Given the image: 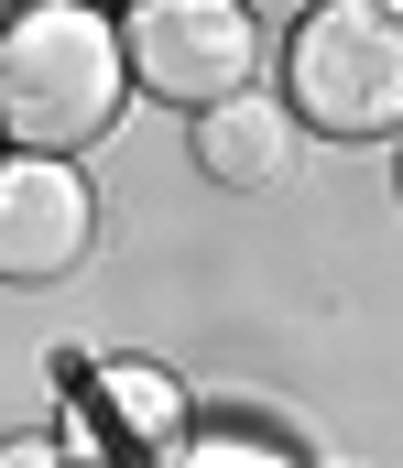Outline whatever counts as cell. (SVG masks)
Listing matches in <instances>:
<instances>
[{
  "label": "cell",
  "mask_w": 403,
  "mask_h": 468,
  "mask_svg": "<svg viewBox=\"0 0 403 468\" xmlns=\"http://www.w3.org/2000/svg\"><path fill=\"white\" fill-rule=\"evenodd\" d=\"M132 110L121 11L99 0H22L0 22V153H88Z\"/></svg>",
  "instance_id": "6da1fadb"
},
{
  "label": "cell",
  "mask_w": 403,
  "mask_h": 468,
  "mask_svg": "<svg viewBox=\"0 0 403 468\" xmlns=\"http://www.w3.org/2000/svg\"><path fill=\"white\" fill-rule=\"evenodd\" d=\"M283 110L316 142H403V0H305L283 33Z\"/></svg>",
  "instance_id": "7a4b0ae2"
},
{
  "label": "cell",
  "mask_w": 403,
  "mask_h": 468,
  "mask_svg": "<svg viewBox=\"0 0 403 468\" xmlns=\"http://www.w3.org/2000/svg\"><path fill=\"white\" fill-rule=\"evenodd\" d=\"M186 436H196V392H186L175 359H153V349L55 359V447H66V468H175Z\"/></svg>",
  "instance_id": "3957f363"
},
{
  "label": "cell",
  "mask_w": 403,
  "mask_h": 468,
  "mask_svg": "<svg viewBox=\"0 0 403 468\" xmlns=\"http://www.w3.org/2000/svg\"><path fill=\"white\" fill-rule=\"evenodd\" d=\"M121 55H132V99L164 110H218L240 88H262V11L251 0H121Z\"/></svg>",
  "instance_id": "277c9868"
},
{
  "label": "cell",
  "mask_w": 403,
  "mask_h": 468,
  "mask_svg": "<svg viewBox=\"0 0 403 468\" xmlns=\"http://www.w3.org/2000/svg\"><path fill=\"white\" fill-rule=\"evenodd\" d=\"M88 250H99V186L66 153H0V283L44 294L88 272Z\"/></svg>",
  "instance_id": "5b68a950"
},
{
  "label": "cell",
  "mask_w": 403,
  "mask_h": 468,
  "mask_svg": "<svg viewBox=\"0 0 403 468\" xmlns=\"http://www.w3.org/2000/svg\"><path fill=\"white\" fill-rule=\"evenodd\" d=\"M294 110H283V88H240V99H218V110L186 120V153H196V175L207 186H229V197H262L294 175Z\"/></svg>",
  "instance_id": "8992f818"
},
{
  "label": "cell",
  "mask_w": 403,
  "mask_h": 468,
  "mask_svg": "<svg viewBox=\"0 0 403 468\" xmlns=\"http://www.w3.org/2000/svg\"><path fill=\"white\" fill-rule=\"evenodd\" d=\"M175 468H305V447L262 425V414H196V436L175 447Z\"/></svg>",
  "instance_id": "52a82bcc"
},
{
  "label": "cell",
  "mask_w": 403,
  "mask_h": 468,
  "mask_svg": "<svg viewBox=\"0 0 403 468\" xmlns=\"http://www.w3.org/2000/svg\"><path fill=\"white\" fill-rule=\"evenodd\" d=\"M0 468H66L55 425H22V436H0Z\"/></svg>",
  "instance_id": "ba28073f"
},
{
  "label": "cell",
  "mask_w": 403,
  "mask_h": 468,
  "mask_svg": "<svg viewBox=\"0 0 403 468\" xmlns=\"http://www.w3.org/2000/svg\"><path fill=\"white\" fill-rule=\"evenodd\" d=\"M11 11H22V0H0V22H11Z\"/></svg>",
  "instance_id": "9c48e42d"
},
{
  "label": "cell",
  "mask_w": 403,
  "mask_h": 468,
  "mask_svg": "<svg viewBox=\"0 0 403 468\" xmlns=\"http://www.w3.org/2000/svg\"><path fill=\"white\" fill-rule=\"evenodd\" d=\"M393 186H403V153H393Z\"/></svg>",
  "instance_id": "30bf717a"
},
{
  "label": "cell",
  "mask_w": 403,
  "mask_h": 468,
  "mask_svg": "<svg viewBox=\"0 0 403 468\" xmlns=\"http://www.w3.org/2000/svg\"><path fill=\"white\" fill-rule=\"evenodd\" d=\"M99 11H121V0H99Z\"/></svg>",
  "instance_id": "8fae6325"
}]
</instances>
